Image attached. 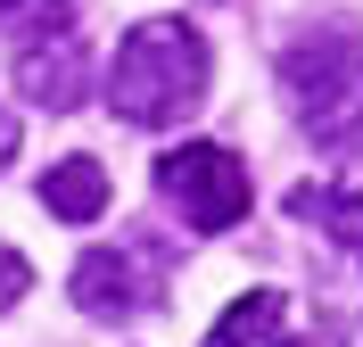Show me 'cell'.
I'll return each mask as SVG.
<instances>
[{
  "label": "cell",
  "instance_id": "9",
  "mask_svg": "<svg viewBox=\"0 0 363 347\" xmlns=\"http://www.w3.org/2000/svg\"><path fill=\"white\" fill-rule=\"evenodd\" d=\"M25 290H33V265H25V256L9 248V240H0V314H9V306H17Z\"/></svg>",
  "mask_w": 363,
  "mask_h": 347
},
{
  "label": "cell",
  "instance_id": "4",
  "mask_svg": "<svg viewBox=\"0 0 363 347\" xmlns=\"http://www.w3.org/2000/svg\"><path fill=\"white\" fill-rule=\"evenodd\" d=\"M157 190L182 207L190 231H231L240 215H248V199H256L248 165L231 158L223 141H182V149H165L157 158Z\"/></svg>",
  "mask_w": 363,
  "mask_h": 347
},
{
  "label": "cell",
  "instance_id": "11",
  "mask_svg": "<svg viewBox=\"0 0 363 347\" xmlns=\"http://www.w3.org/2000/svg\"><path fill=\"white\" fill-rule=\"evenodd\" d=\"M9 9H25V0H0V17H9Z\"/></svg>",
  "mask_w": 363,
  "mask_h": 347
},
{
  "label": "cell",
  "instance_id": "1",
  "mask_svg": "<svg viewBox=\"0 0 363 347\" xmlns=\"http://www.w3.org/2000/svg\"><path fill=\"white\" fill-rule=\"evenodd\" d=\"M281 99H289V124L314 141L322 158L355 165L363 158V25L322 17L306 33H289V50H281Z\"/></svg>",
  "mask_w": 363,
  "mask_h": 347
},
{
  "label": "cell",
  "instance_id": "10",
  "mask_svg": "<svg viewBox=\"0 0 363 347\" xmlns=\"http://www.w3.org/2000/svg\"><path fill=\"white\" fill-rule=\"evenodd\" d=\"M9 158H17V116L0 108V165H9Z\"/></svg>",
  "mask_w": 363,
  "mask_h": 347
},
{
  "label": "cell",
  "instance_id": "3",
  "mask_svg": "<svg viewBox=\"0 0 363 347\" xmlns=\"http://www.w3.org/2000/svg\"><path fill=\"white\" fill-rule=\"evenodd\" d=\"M165 273H174V240H116V248H91L74 265V306L91 323H149L165 306Z\"/></svg>",
  "mask_w": 363,
  "mask_h": 347
},
{
  "label": "cell",
  "instance_id": "5",
  "mask_svg": "<svg viewBox=\"0 0 363 347\" xmlns=\"http://www.w3.org/2000/svg\"><path fill=\"white\" fill-rule=\"evenodd\" d=\"M17 92L33 99V108H50V116L83 108V92H91V50H83L74 25H33V33L17 42Z\"/></svg>",
  "mask_w": 363,
  "mask_h": 347
},
{
  "label": "cell",
  "instance_id": "2",
  "mask_svg": "<svg viewBox=\"0 0 363 347\" xmlns=\"http://www.w3.org/2000/svg\"><path fill=\"white\" fill-rule=\"evenodd\" d=\"M206 83H215V58H206V33L182 17H149L133 25L108 58V108L140 133H165L182 116H199Z\"/></svg>",
  "mask_w": 363,
  "mask_h": 347
},
{
  "label": "cell",
  "instance_id": "8",
  "mask_svg": "<svg viewBox=\"0 0 363 347\" xmlns=\"http://www.w3.org/2000/svg\"><path fill=\"white\" fill-rule=\"evenodd\" d=\"M42 207L67 215V224H99L108 215V165L99 158H58L42 174Z\"/></svg>",
  "mask_w": 363,
  "mask_h": 347
},
{
  "label": "cell",
  "instance_id": "6",
  "mask_svg": "<svg viewBox=\"0 0 363 347\" xmlns=\"http://www.w3.org/2000/svg\"><path fill=\"white\" fill-rule=\"evenodd\" d=\"M289 224H314L347 265H363V199L339 182H297L289 190Z\"/></svg>",
  "mask_w": 363,
  "mask_h": 347
},
{
  "label": "cell",
  "instance_id": "7",
  "mask_svg": "<svg viewBox=\"0 0 363 347\" xmlns=\"http://www.w3.org/2000/svg\"><path fill=\"white\" fill-rule=\"evenodd\" d=\"M206 347H297L289 298H281V290H248V298H231L223 323L206 331Z\"/></svg>",
  "mask_w": 363,
  "mask_h": 347
}]
</instances>
